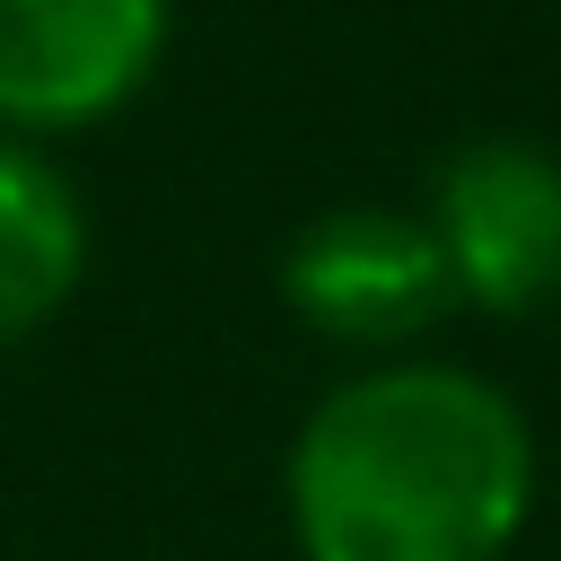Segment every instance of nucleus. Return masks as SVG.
<instances>
[{
  "mask_svg": "<svg viewBox=\"0 0 561 561\" xmlns=\"http://www.w3.org/2000/svg\"><path fill=\"white\" fill-rule=\"evenodd\" d=\"M535 491L526 421L465 368L342 386L289 456L307 561H500Z\"/></svg>",
  "mask_w": 561,
  "mask_h": 561,
  "instance_id": "nucleus-1",
  "label": "nucleus"
},
{
  "mask_svg": "<svg viewBox=\"0 0 561 561\" xmlns=\"http://www.w3.org/2000/svg\"><path fill=\"white\" fill-rule=\"evenodd\" d=\"M167 53V0H0V131L105 123Z\"/></svg>",
  "mask_w": 561,
  "mask_h": 561,
  "instance_id": "nucleus-2",
  "label": "nucleus"
},
{
  "mask_svg": "<svg viewBox=\"0 0 561 561\" xmlns=\"http://www.w3.org/2000/svg\"><path fill=\"white\" fill-rule=\"evenodd\" d=\"M430 237L465 298L535 307L561 280V167L526 140H473L438 175Z\"/></svg>",
  "mask_w": 561,
  "mask_h": 561,
  "instance_id": "nucleus-3",
  "label": "nucleus"
},
{
  "mask_svg": "<svg viewBox=\"0 0 561 561\" xmlns=\"http://www.w3.org/2000/svg\"><path fill=\"white\" fill-rule=\"evenodd\" d=\"M280 289L307 324L324 333H351V342H394L412 324H430L447 298H456V272L438 254V237L421 219H394V210H333L316 219L289 263H280Z\"/></svg>",
  "mask_w": 561,
  "mask_h": 561,
  "instance_id": "nucleus-4",
  "label": "nucleus"
},
{
  "mask_svg": "<svg viewBox=\"0 0 561 561\" xmlns=\"http://www.w3.org/2000/svg\"><path fill=\"white\" fill-rule=\"evenodd\" d=\"M79 245H88V228H79L70 184L18 131H0V342L35 333L70 298Z\"/></svg>",
  "mask_w": 561,
  "mask_h": 561,
  "instance_id": "nucleus-5",
  "label": "nucleus"
}]
</instances>
